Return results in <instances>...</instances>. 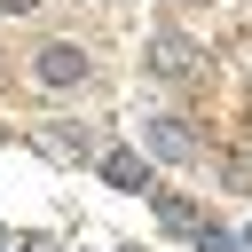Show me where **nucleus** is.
Segmentation results:
<instances>
[{
	"mask_svg": "<svg viewBox=\"0 0 252 252\" xmlns=\"http://www.w3.org/2000/svg\"><path fill=\"white\" fill-rule=\"evenodd\" d=\"M24 71H32L39 94H79V87L94 79V47H87V39H39Z\"/></svg>",
	"mask_w": 252,
	"mask_h": 252,
	"instance_id": "nucleus-1",
	"label": "nucleus"
},
{
	"mask_svg": "<svg viewBox=\"0 0 252 252\" xmlns=\"http://www.w3.org/2000/svg\"><path fill=\"white\" fill-rule=\"evenodd\" d=\"M134 150H142L150 165H189V158H197V134H189V118H173V110H150Z\"/></svg>",
	"mask_w": 252,
	"mask_h": 252,
	"instance_id": "nucleus-2",
	"label": "nucleus"
},
{
	"mask_svg": "<svg viewBox=\"0 0 252 252\" xmlns=\"http://www.w3.org/2000/svg\"><path fill=\"white\" fill-rule=\"evenodd\" d=\"M94 173H102L118 197H150V181H158V165H150L142 150H126V142H118V150H94Z\"/></svg>",
	"mask_w": 252,
	"mask_h": 252,
	"instance_id": "nucleus-3",
	"label": "nucleus"
},
{
	"mask_svg": "<svg viewBox=\"0 0 252 252\" xmlns=\"http://www.w3.org/2000/svg\"><path fill=\"white\" fill-rule=\"evenodd\" d=\"M150 213H158V228H165V236H181V244H189V236L205 228V213H197L189 197H173V189H158V181H150Z\"/></svg>",
	"mask_w": 252,
	"mask_h": 252,
	"instance_id": "nucleus-4",
	"label": "nucleus"
},
{
	"mask_svg": "<svg viewBox=\"0 0 252 252\" xmlns=\"http://www.w3.org/2000/svg\"><path fill=\"white\" fill-rule=\"evenodd\" d=\"M39 150H47V158H63V165H94V142H87V126H71V118L39 126Z\"/></svg>",
	"mask_w": 252,
	"mask_h": 252,
	"instance_id": "nucleus-5",
	"label": "nucleus"
},
{
	"mask_svg": "<svg viewBox=\"0 0 252 252\" xmlns=\"http://www.w3.org/2000/svg\"><path fill=\"white\" fill-rule=\"evenodd\" d=\"M189 63H197V47H189V39H173V32H165V39H150V71H158V79H181Z\"/></svg>",
	"mask_w": 252,
	"mask_h": 252,
	"instance_id": "nucleus-6",
	"label": "nucleus"
},
{
	"mask_svg": "<svg viewBox=\"0 0 252 252\" xmlns=\"http://www.w3.org/2000/svg\"><path fill=\"white\" fill-rule=\"evenodd\" d=\"M189 252H236V228H220V220H205V228L189 236Z\"/></svg>",
	"mask_w": 252,
	"mask_h": 252,
	"instance_id": "nucleus-7",
	"label": "nucleus"
},
{
	"mask_svg": "<svg viewBox=\"0 0 252 252\" xmlns=\"http://www.w3.org/2000/svg\"><path fill=\"white\" fill-rule=\"evenodd\" d=\"M47 0H0V16H39Z\"/></svg>",
	"mask_w": 252,
	"mask_h": 252,
	"instance_id": "nucleus-8",
	"label": "nucleus"
},
{
	"mask_svg": "<svg viewBox=\"0 0 252 252\" xmlns=\"http://www.w3.org/2000/svg\"><path fill=\"white\" fill-rule=\"evenodd\" d=\"M236 252H252V220H244V228H236Z\"/></svg>",
	"mask_w": 252,
	"mask_h": 252,
	"instance_id": "nucleus-9",
	"label": "nucleus"
}]
</instances>
